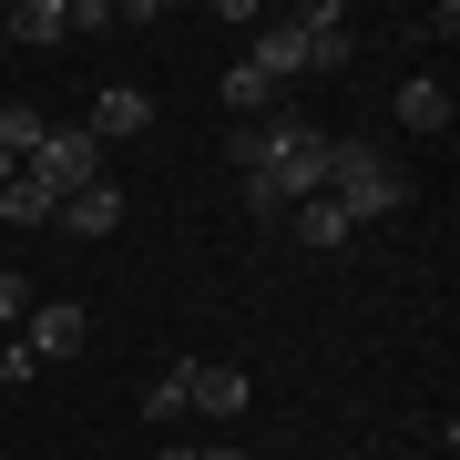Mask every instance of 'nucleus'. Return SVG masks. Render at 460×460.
<instances>
[{
  "mask_svg": "<svg viewBox=\"0 0 460 460\" xmlns=\"http://www.w3.org/2000/svg\"><path fill=\"white\" fill-rule=\"evenodd\" d=\"M287 226H296V246H348V235H358V226H348V215H338L328 195H307V205L287 215Z\"/></svg>",
  "mask_w": 460,
  "mask_h": 460,
  "instance_id": "nucleus-12",
  "label": "nucleus"
},
{
  "mask_svg": "<svg viewBox=\"0 0 460 460\" xmlns=\"http://www.w3.org/2000/svg\"><path fill=\"white\" fill-rule=\"evenodd\" d=\"M420 184L410 164H399L389 144H358V133H338V154H328V205L348 215V226H378V215H399Z\"/></svg>",
  "mask_w": 460,
  "mask_h": 460,
  "instance_id": "nucleus-2",
  "label": "nucleus"
},
{
  "mask_svg": "<svg viewBox=\"0 0 460 460\" xmlns=\"http://www.w3.org/2000/svg\"><path fill=\"white\" fill-rule=\"evenodd\" d=\"M0 389H31V348L21 338H0Z\"/></svg>",
  "mask_w": 460,
  "mask_h": 460,
  "instance_id": "nucleus-18",
  "label": "nucleus"
},
{
  "mask_svg": "<svg viewBox=\"0 0 460 460\" xmlns=\"http://www.w3.org/2000/svg\"><path fill=\"white\" fill-rule=\"evenodd\" d=\"M21 317H31V277H0V338H11Z\"/></svg>",
  "mask_w": 460,
  "mask_h": 460,
  "instance_id": "nucleus-17",
  "label": "nucleus"
},
{
  "mask_svg": "<svg viewBox=\"0 0 460 460\" xmlns=\"http://www.w3.org/2000/svg\"><path fill=\"white\" fill-rule=\"evenodd\" d=\"M41 113H31V102H0V154H11V164H31V154H41Z\"/></svg>",
  "mask_w": 460,
  "mask_h": 460,
  "instance_id": "nucleus-14",
  "label": "nucleus"
},
{
  "mask_svg": "<svg viewBox=\"0 0 460 460\" xmlns=\"http://www.w3.org/2000/svg\"><path fill=\"white\" fill-rule=\"evenodd\" d=\"M11 174H21V164H11V154H0V184H11Z\"/></svg>",
  "mask_w": 460,
  "mask_h": 460,
  "instance_id": "nucleus-20",
  "label": "nucleus"
},
{
  "mask_svg": "<svg viewBox=\"0 0 460 460\" xmlns=\"http://www.w3.org/2000/svg\"><path fill=\"white\" fill-rule=\"evenodd\" d=\"M246 72H256L266 93H277V83H296V72H307V31H296V21L277 11V21H266V31H256V51H246Z\"/></svg>",
  "mask_w": 460,
  "mask_h": 460,
  "instance_id": "nucleus-8",
  "label": "nucleus"
},
{
  "mask_svg": "<svg viewBox=\"0 0 460 460\" xmlns=\"http://www.w3.org/2000/svg\"><path fill=\"white\" fill-rule=\"evenodd\" d=\"M399 123H410V133H450V93L429 83V72H420V83H399Z\"/></svg>",
  "mask_w": 460,
  "mask_h": 460,
  "instance_id": "nucleus-11",
  "label": "nucleus"
},
{
  "mask_svg": "<svg viewBox=\"0 0 460 460\" xmlns=\"http://www.w3.org/2000/svg\"><path fill=\"white\" fill-rule=\"evenodd\" d=\"M93 144H133V133H154V93L144 83H102L93 93V113H83Z\"/></svg>",
  "mask_w": 460,
  "mask_h": 460,
  "instance_id": "nucleus-5",
  "label": "nucleus"
},
{
  "mask_svg": "<svg viewBox=\"0 0 460 460\" xmlns=\"http://www.w3.org/2000/svg\"><path fill=\"white\" fill-rule=\"evenodd\" d=\"M31 174H41L51 195L72 205V195H83V184H102V144H93L83 123H51V133H41V154H31Z\"/></svg>",
  "mask_w": 460,
  "mask_h": 460,
  "instance_id": "nucleus-3",
  "label": "nucleus"
},
{
  "mask_svg": "<svg viewBox=\"0 0 460 460\" xmlns=\"http://www.w3.org/2000/svg\"><path fill=\"white\" fill-rule=\"evenodd\" d=\"M215 102H226V113H246V123H266V102H277V93H266V83H256L246 62H226V83H215Z\"/></svg>",
  "mask_w": 460,
  "mask_h": 460,
  "instance_id": "nucleus-15",
  "label": "nucleus"
},
{
  "mask_svg": "<svg viewBox=\"0 0 460 460\" xmlns=\"http://www.w3.org/2000/svg\"><path fill=\"white\" fill-rule=\"evenodd\" d=\"M11 338H21V348H31V368H41V358H72V348H83V338H93V317H83V296H41V307H31V317H21V328H11Z\"/></svg>",
  "mask_w": 460,
  "mask_h": 460,
  "instance_id": "nucleus-4",
  "label": "nucleus"
},
{
  "mask_svg": "<svg viewBox=\"0 0 460 460\" xmlns=\"http://www.w3.org/2000/svg\"><path fill=\"white\" fill-rule=\"evenodd\" d=\"M154 460H205V450H195V440H174V450H154Z\"/></svg>",
  "mask_w": 460,
  "mask_h": 460,
  "instance_id": "nucleus-19",
  "label": "nucleus"
},
{
  "mask_svg": "<svg viewBox=\"0 0 460 460\" xmlns=\"http://www.w3.org/2000/svg\"><path fill=\"white\" fill-rule=\"evenodd\" d=\"M287 21L307 31V72H348V62H358V31H348L338 0H307V11H287Z\"/></svg>",
  "mask_w": 460,
  "mask_h": 460,
  "instance_id": "nucleus-6",
  "label": "nucleus"
},
{
  "mask_svg": "<svg viewBox=\"0 0 460 460\" xmlns=\"http://www.w3.org/2000/svg\"><path fill=\"white\" fill-rule=\"evenodd\" d=\"M11 31L31 41V51H51V41H72V11H62V0H21V11H11Z\"/></svg>",
  "mask_w": 460,
  "mask_h": 460,
  "instance_id": "nucleus-13",
  "label": "nucleus"
},
{
  "mask_svg": "<svg viewBox=\"0 0 460 460\" xmlns=\"http://www.w3.org/2000/svg\"><path fill=\"white\" fill-rule=\"evenodd\" d=\"M184 368H195V358H174V368L144 389V420H154V429H164V420H184Z\"/></svg>",
  "mask_w": 460,
  "mask_h": 460,
  "instance_id": "nucleus-16",
  "label": "nucleus"
},
{
  "mask_svg": "<svg viewBox=\"0 0 460 460\" xmlns=\"http://www.w3.org/2000/svg\"><path fill=\"white\" fill-rule=\"evenodd\" d=\"M246 399H256V378H246V368H226V358H195V368H184V410H205V420H235Z\"/></svg>",
  "mask_w": 460,
  "mask_h": 460,
  "instance_id": "nucleus-7",
  "label": "nucleus"
},
{
  "mask_svg": "<svg viewBox=\"0 0 460 460\" xmlns=\"http://www.w3.org/2000/svg\"><path fill=\"white\" fill-rule=\"evenodd\" d=\"M51 215H62V195H51V184H41L31 164L0 184V226H51Z\"/></svg>",
  "mask_w": 460,
  "mask_h": 460,
  "instance_id": "nucleus-10",
  "label": "nucleus"
},
{
  "mask_svg": "<svg viewBox=\"0 0 460 460\" xmlns=\"http://www.w3.org/2000/svg\"><path fill=\"white\" fill-rule=\"evenodd\" d=\"M205 460H246V450H205Z\"/></svg>",
  "mask_w": 460,
  "mask_h": 460,
  "instance_id": "nucleus-21",
  "label": "nucleus"
},
{
  "mask_svg": "<svg viewBox=\"0 0 460 460\" xmlns=\"http://www.w3.org/2000/svg\"><path fill=\"white\" fill-rule=\"evenodd\" d=\"M51 226H62V235H83V246H102V235L123 226V184H113V174H102V184H83V195L51 215Z\"/></svg>",
  "mask_w": 460,
  "mask_h": 460,
  "instance_id": "nucleus-9",
  "label": "nucleus"
},
{
  "mask_svg": "<svg viewBox=\"0 0 460 460\" xmlns=\"http://www.w3.org/2000/svg\"><path fill=\"white\" fill-rule=\"evenodd\" d=\"M235 174H246V205L256 215H296L307 195H328V154H338V133L328 123H307V113H277V123H235Z\"/></svg>",
  "mask_w": 460,
  "mask_h": 460,
  "instance_id": "nucleus-1",
  "label": "nucleus"
}]
</instances>
